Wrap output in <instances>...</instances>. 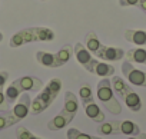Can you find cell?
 <instances>
[{"mask_svg":"<svg viewBox=\"0 0 146 139\" xmlns=\"http://www.w3.org/2000/svg\"><path fill=\"white\" fill-rule=\"evenodd\" d=\"M95 56L99 57V59L108 60V62H117V60L123 59L125 52L120 47H113V46H105V45H102L100 49L96 52Z\"/></svg>","mask_w":146,"mask_h":139,"instance_id":"cell-7","label":"cell"},{"mask_svg":"<svg viewBox=\"0 0 146 139\" xmlns=\"http://www.w3.org/2000/svg\"><path fill=\"white\" fill-rule=\"evenodd\" d=\"M122 73L123 76L135 86L146 88V72L140 70V69L135 67L130 62L125 60L122 63Z\"/></svg>","mask_w":146,"mask_h":139,"instance_id":"cell-3","label":"cell"},{"mask_svg":"<svg viewBox=\"0 0 146 139\" xmlns=\"http://www.w3.org/2000/svg\"><path fill=\"white\" fill-rule=\"evenodd\" d=\"M22 92H39L43 88V82L35 76H23L16 79Z\"/></svg>","mask_w":146,"mask_h":139,"instance_id":"cell-10","label":"cell"},{"mask_svg":"<svg viewBox=\"0 0 146 139\" xmlns=\"http://www.w3.org/2000/svg\"><path fill=\"white\" fill-rule=\"evenodd\" d=\"M30 105H32L30 96L23 92V93L19 96V100L16 102V105L13 106L12 113H13L19 120H22V119H25V118L30 113Z\"/></svg>","mask_w":146,"mask_h":139,"instance_id":"cell-8","label":"cell"},{"mask_svg":"<svg viewBox=\"0 0 146 139\" xmlns=\"http://www.w3.org/2000/svg\"><path fill=\"white\" fill-rule=\"evenodd\" d=\"M120 122L122 120H110V122H102L98 128L99 135H120Z\"/></svg>","mask_w":146,"mask_h":139,"instance_id":"cell-14","label":"cell"},{"mask_svg":"<svg viewBox=\"0 0 146 139\" xmlns=\"http://www.w3.org/2000/svg\"><path fill=\"white\" fill-rule=\"evenodd\" d=\"M119 5H120L122 7L136 6V7H139V9L146 15V0H119Z\"/></svg>","mask_w":146,"mask_h":139,"instance_id":"cell-28","label":"cell"},{"mask_svg":"<svg viewBox=\"0 0 146 139\" xmlns=\"http://www.w3.org/2000/svg\"><path fill=\"white\" fill-rule=\"evenodd\" d=\"M54 100H56V98L50 93V90H49L47 88H44V89L35 98V100H32L30 113H32V115H39V113H42V112L46 110Z\"/></svg>","mask_w":146,"mask_h":139,"instance_id":"cell-5","label":"cell"},{"mask_svg":"<svg viewBox=\"0 0 146 139\" xmlns=\"http://www.w3.org/2000/svg\"><path fill=\"white\" fill-rule=\"evenodd\" d=\"M16 136H17V139H42V138L33 135V133H32L27 128H25V126H20V128L16 129Z\"/></svg>","mask_w":146,"mask_h":139,"instance_id":"cell-29","label":"cell"},{"mask_svg":"<svg viewBox=\"0 0 146 139\" xmlns=\"http://www.w3.org/2000/svg\"><path fill=\"white\" fill-rule=\"evenodd\" d=\"M110 83H112L113 92L117 93V95L122 98V100L126 103V106H127L132 112H139V110L142 109V100H140L139 95H137L120 76H115V75H113Z\"/></svg>","mask_w":146,"mask_h":139,"instance_id":"cell-1","label":"cell"},{"mask_svg":"<svg viewBox=\"0 0 146 139\" xmlns=\"http://www.w3.org/2000/svg\"><path fill=\"white\" fill-rule=\"evenodd\" d=\"M67 139H102V138H98V136H92V135H88L85 132H80L79 129L76 128H70L66 133Z\"/></svg>","mask_w":146,"mask_h":139,"instance_id":"cell-26","label":"cell"},{"mask_svg":"<svg viewBox=\"0 0 146 139\" xmlns=\"http://www.w3.org/2000/svg\"><path fill=\"white\" fill-rule=\"evenodd\" d=\"M98 99L100 100V103L113 115H120L122 113V105L119 103V100L115 98V92L112 89V83L108 78H102V80L98 83Z\"/></svg>","mask_w":146,"mask_h":139,"instance_id":"cell-2","label":"cell"},{"mask_svg":"<svg viewBox=\"0 0 146 139\" xmlns=\"http://www.w3.org/2000/svg\"><path fill=\"white\" fill-rule=\"evenodd\" d=\"M127 139H146V133H139V135L130 136V138H127Z\"/></svg>","mask_w":146,"mask_h":139,"instance_id":"cell-30","label":"cell"},{"mask_svg":"<svg viewBox=\"0 0 146 139\" xmlns=\"http://www.w3.org/2000/svg\"><path fill=\"white\" fill-rule=\"evenodd\" d=\"M36 60H37L40 65H43V66H46V67H52V69H56V67L63 66L62 62L57 59L56 53H50V52L39 50V52L36 53Z\"/></svg>","mask_w":146,"mask_h":139,"instance_id":"cell-11","label":"cell"},{"mask_svg":"<svg viewBox=\"0 0 146 139\" xmlns=\"http://www.w3.org/2000/svg\"><path fill=\"white\" fill-rule=\"evenodd\" d=\"M125 39L137 46H146V30H133L129 29L125 32Z\"/></svg>","mask_w":146,"mask_h":139,"instance_id":"cell-13","label":"cell"},{"mask_svg":"<svg viewBox=\"0 0 146 139\" xmlns=\"http://www.w3.org/2000/svg\"><path fill=\"white\" fill-rule=\"evenodd\" d=\"M85 46L93 55H96V52L100 49L102 43L99 42V39H98V36H96L95 32H88V35L85 36Z\"/></svg>","mask_w":146,"mask_h":139,"instance_id":"cell-18","label":"cell"},{"mask_svg":"<svg viewBox=\"0 0 146 139\" xmlns=\"http://www.w3.org/2000/svg\"><path fill=\"white\" fill-rule=\"evenodd\" d=\"M2 40H3V33L0 32V42H2Z\"/></svg>","mask_w":146,"mask_h":139,"instance_id":"cell-31","label":"cell"},{"mask_svg":"<svg viewBox=\"0 0 146 139\" xmlns=\"http://www.w3.org/2000/svg\"><path fill=\"white\" fill-rule=\"evenodd\" d=\"M23 92L20 90V88H19V85H17V82L15 80V82H12V85L6 89V92H5V96H6V100H7V103L9 105H12V103H15L17 99H19V96L22 95Z\"/></svg>","mask_w":146,"mask_h":139,"instance_id":"cell-21","label":"cell"},{"mask_svg":"<svg viewBox=\"0 0 146 139\" xmlns=\"http://www.w3.org/2000/svg\"><path fill=\"white\" fill-rule=\"evenodd\" d=\"M39 42H52L54 39V32L49 27H33Z\"/></svg>","mask_w":146,"mask_h":139,"instance_id":"cell-24","label":"cell"},{"mask_svg":"<svg viewBox=\"0 0 146 139\" xmlns=\"http://www.w3.org/2000/svg\"><path fill=\"white\" fill-rule=\"evenodd\" d=\"M20 120L12 113V112H6L5 115H0V130H3V129H7L10 128L12 125H16L19 123Z\"/></svg>","mask_w":146,"mask_h":139,"instance_id":"cell-25","label":"cell"},{"mask_svg":"<svg viewBox=\"0 0 146 139\" xmlns=\"http://www.w3.org/2000/svg\"><path fill=\"white\" fill-rule=\"evenodd\" d=\"M79 96H80V100H82V105H86V103H90V102H95L93 100V92H92V88L88 82L82 83L80 88H79Z\"/></svg>","mask_w":146,"mask_h":139,"instance_id":"cell-22","label":"cell"},{"mask_svg":"<svg viewBox=\"0 0 146 139\" xmlns=\"http://www.w3.org/2000/svg\"><path fill=\"white\" fill-rule=\"evenodd\" d=\"M120 133L127 135V136H136L140 133V128L137 123L132 120H122L120 122Z\"/></svg>","mask_w":146,"mask_h":139,"instance_id":"cell-20","label":"cell"},{"mask_svg":"<svg viewBox=\"0 0 146 139\" xmlns=\"http://www.w3.org/2000/svg\"><path fill=\"white\" fill-rule=\"evenodd\" d=\"M7 79H9V73L6 70H0V110L2 112H9V106H10L7 103L5 92H3V88H5Z\"/></svg>","mask_w":146,"mask_h":139,"instance_id":"cell-17","label":"cell"},{"mask_svg":"<svg viewBox=\"0 0 146 139\" xmlns=\"http://www.w3.org/2000/svg\"><path fill=\"white\" fill-rule=\"evenodd\" d=\"M85 108V113L89 119H92L93 122H98V123H102L105 120V113L103 110L100 109L99 105H96L95 102H90V103H86L83 105Z\"/></svg>","mask_w":146,"mask_h":139,"instance_id":"cell-12","label":"cell"},{"mask_svg":"<svg viewBox=\"0 0 146 139\" xmlns=\"http://www.w3.org/2000/svg\"><path fill=\"white\" fill-rule=\"evenodd\" d=\"M73 49H75L76 60L86 69L89 73H95V65H96L98 60L92 57V53L86 49V46L82 45L80 42H78L75 46H73Z\"/></svg>","mask_w":146,"mask_h":139,"instance_id":"cell-4","label":"cell"},{"mask_svg":"<svg viewBox=\"0 0 146 139\" xmlns=\"http://www.w3.org/2000/svg\"><path fill=\"white\" fill-rule=\"evenodd\" d=\"M73 55H75V49H73V46H70V45H64L63 47H60V49L56 52V56H57V59L62 62V65L67 63Z\"/></svg>","mask_w":146,"mask_h":139,"instance_id":"cell-23","label":"cell"},{"mask_svg":"<svg viewBox=\"0 0 146 139\" xmlns=\"http://www.w3.org/2000/svg\"><path fill=\"white\" fill-rule=\"evenodd\" d=\"M46 88L50 90V93L57 99V96H59V93H60V90H62V80L59 79V78H53L47 85H46Z\"/></svg>","mask_w":146,"mask_h":139,"instance_id":"cell-27","label":"cell"},{"mask_svg":"<svg viewBox=\"0 0 146 139\" xmlns=\"http://www.w3.org/2000/svg\"><path fill=\"white\" fill-rule=\"evenodd\" d=\"M73 118H75V116H73L72 113H69L64 109H62L53 119H50L47 122V129L49 130H60V129L66 128L73 120Z\"/></svg>","mask_w":146,"mask_h":139,"instance_id":"cell-9","label":"cell"},{"mask_svg":"<svg viewBox=\"0 0 146 139\" xmlns=\"http://www.w3.org/2000/svg\"><path fill=\"white\" fill-rule=\"evenodd\" d=\"M40 2H46V0H40Z\"/></svg>","mask_w":146,"mask_h":139,"instance_id":"cell-32","label":"cell"},{"mask_svg":"<svg viewBox=\"0 0 146 139\" xmlns=\"http://www.w3.org/2000/svg\"><path fill=\"white\" fill-rule=\"evenodd\" d=\"M63 109L69 113H72L73 116H76L78 110H79V102H78V96L75 93H72L70 90H67L64 93V105Z\"/></svg>","mask_w":146,"mask_h":139,"instance_id":"cell-16","label":"cell"},{"mask_svg":"<svg viewBox=\"0 0 146 139\" xmlns=\"http://www.w3.org/2000/svg\"><path fill=\"white\" fill-rule=\"evenodd\" d=\"M125 55H126V60L130 62V63L146 65V49H142V47H133V49L127 50Z\"/></svg>","mask_w":146,"mask_h":139,"instance_id":"cell-15","label":"cell"},{"mask_svg":"<svg viewBox=\"0 0 146 139\" xmlns=\"http://www.w3.org/2000/svg\"><path fill=\"white\" fill-rule=\"evenodd\" d=\"M95 75L100 76V78H109V76H113L115 75V67L112 65H108V63H103V62H96L95 65Z\"/></svg>","mask_w":146,"mask_h":139,"instance_id":"cell-19","label":"cell"},{"mask_svg":"<svg viewBox=\"0 0 146 139\" xmlns=\"http://www.w3.org/2000/svg\"><path fill=\"white\" fill-rule=\"evenodd\" d=\"M32 42H39L37 36L35 33V29L33 27L23 29V30H19L17 33H15L10 37V47H22L23 45L32 43Z\"/></svg>","mask_w":146,"mask_h":139,"instance_id":"cell-6","label":"cell"}]
</instances>
